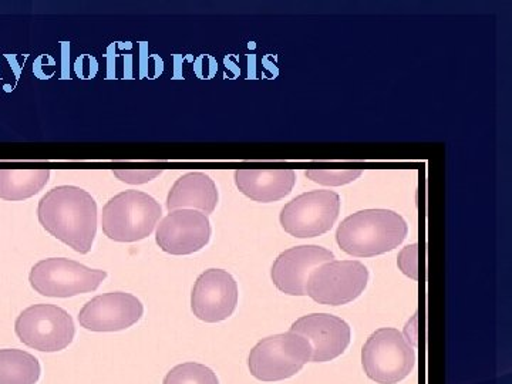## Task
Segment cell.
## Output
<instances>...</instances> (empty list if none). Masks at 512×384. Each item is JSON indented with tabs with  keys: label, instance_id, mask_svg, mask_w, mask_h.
I'll return each instance as SVG.
<instances>
[{
	"label": "cell",
	"instance_id": "cell-1",
	"mask_svg": "<svg viewBox=\"0 0 512 384\" xmlns=\"http://www.w3.org/2000/svg\"><path fill=\"white\" fill-rule=\"evenodd\" d=\"M40 225L64 245L86 255L97 234V204L89 192L74 185L53 188L37 205Z\"/></svg>",
	"mask_w": 512,
	"mask_h": 384
},
{
	"label": "cell",
	"instance_id": "cell-2",
	"mask_svg": "<svg viewBox=\"0 0 512 384\" xmlns=\"http://www.w3.org/2000/svg\"><path fill=\"white\" fill-rule=\"evenodd\" d=\"M407 232V222L397 212L363 210L342 221L336 231V241L348 255L372 258L399 247Z\"/></svg>",
	"mask_w": 512,
	"mask_h": 384
},
{
	"label": "cell",
	"instance_id": "cell-3",
	"mask_svg": "<svg viewBox=\"0 0 512 384\" xmlns=\"http://www.w3.org/2000/svg\"><path fill=\"white\" fill-rule=\"evenodd\" d=\"M161 215L160 202L151 195L143 191H124L104 205L101 227L111 241L128 244L150 237Z\"/></svg>",
	"mask_w": 512,
	"mask_h": 384
},
{
	"label": "cell",
	"instance_id": "cell-4",
	"mask_svg": "<svg viewBox=\"0 0 512 384\" xmlns=\"http://www.w3.org/2000/svg\"><path fill=\"white\" fill-rule=\"evenodd\" d=\"M311 343L291 330L262 339L248 357L251 375L261 382H281L311 362Z\"/></svg>",
	"mask_w": 512,
	"mask_h": 384
},
{
	"label": "cell",
	"instance_id": "cell-5",
	"mask_svg": "<svg viewBox=\"0 0 512 384\" xmlns=\"http://www.w3.org/2000/svg\"><path fill=\"white\" fill-rule=\"evenodd\" d=\"M366 376L379 384H396L406 379L416 366V350L393 328L376 330L362 349Z\"/></svg>",
	"mask_w": 512,
	"mask_h": 384
},
{
	"label": "cell",
	"instance_id": "cell-6",
	"mask_svg": "<svg viewBox=\"0 0 512 384\" xmlns=\"http://www.w3.org/2000/svg\"><path fill=\"white\" fill-rule=\"evenodd\" d=\"M20 342L39 352L56 353L69 348L76 336V326L69 312L50 303L25 309L15 322Z\"/></svg>",
	"mask_w": 512,
	"mask_h": 384
},
{
	"label": "cell",
	"instance_id": "cell-7",
	"mask_svg": "<svg viewBox=\"0 0 512 384\" xmlns=\"http://www.w3.org/2000/svg\"><path fill=\"white\" fill-rule=\"evenodd\" d=\"M107 272L87 268L66 258H49L37 262L30 271V286L46 298H73L97 291Z\"/></svg>",
	"mask_w": 512,
	"mask_h": 384
},
{
	"label": "cell",
	"instance_id": "cell-8",
	"mask_svg": "<svg viewBox=\"0 0 512 384\" xmlns=\"http://www.w3.org/2000/svg\"><path fill=\"white\" fill-rule=\"evenodd\" d=\"M369 271L359 261H330L313 269L306 295L320 305L340 306L365 292Z\"/></svg>",
	"mask_w": 512,
	"mask_h": 384
},
{
	"label": "cell",
	"instance_id": "cell-9",
	"mask_svg": "<svg viewBox=\"0 0 512 384\" xmlns=\"http://www.w3.org/2000/svg\"><path fill=\"white\" fill-rule=\"evenodd\" d=\"M339 212L340 197L335 191H309L288 202L279 221L292 237L315 238L332 229Z\"/></svg>",
	"mask_w": 512,
	"mask_h": 384
},
{
	"label": "cell",
	"instance_id": "cell-10",
	"mask_svg": "<svg viewBox=\"0 0 512 384\" xmlns=\"http://www.w3.org/2000/svg\"><path fill=\"white\" fill-rule=\"evenodd\" d=\"M238 298L234 276L224 269H208L198 276L192 288L191 311L202 322H222L235 312Z\"/></svg>",
	"mask_w": 512,
	"mask_h": 384
},
{
	"label": "cell",
	"instance_id": "cell-11",
	"mask_svg": "<svg viewBox=\"0 0 512 384\" xmlns=\"http://www.w3.org/2000/svg\"><path fill=\"white\" fill-rule=\"evenodd\" d=\"M144 306L137 296L110 292L96 296L79 313L80 326L90 332H121L143 318Z\"/></svg>",
	"mask_w": 512,
	"mask_h": 384
},
{
	"label": "cell",
	"instance_id": "cell-12",
	"mask_svg": "<svg viewBox=\"0 0 512 384\" xmlns=\"http://www.w3.org/2000/svg\"><path fill=\"white\" fill-rule=\"evenodd\" d=\"M210 239V218L200 211H171L157 225L156 242L165 254L175 256L195 254L207 247Z\"/></svg>",
	"mask_w": 512,
	"mask_h": 384
},
{
	"label": "cell",
	"instance_id": "cell-13",
	"mask_svg": "<svg viewBox=\"0 0 512 384\" xmlns=\"http://www.w3.org/2000/svg\"><path fill=\"white\" fill-rule=\"evenodd\" d=\"M291 332L311 343L313 363H325L342 356L350 345V326L329 313H312L293 323Z\"/></svg>",
	"mask_w": 512,
	"mask_h": 384
},
{
	"label": "cell",
	"instance_id": "cell-14",
	"mask_svg": "<svg viewBox=\"0 0 512 384\" xmlns=\"http://www.w3.org/2000/svg\"><path fill=\"white\" fill-rule=\"evenodd\" d=\"M335 259L332 251L318 245H301L282 252L272 266L276 288L291 296H306V282L313 269Z\"/></svg>",
	"mask_w": 512,
	"mask_h": 384
},
{
	"label": "cell",
	"instance_id": "cell-15",
	"mask_svg": "<svg viewBox=\"0 0 512 384\" xmlns=\"http://www.w3.org/2000/svg\"><path fill=\"white\" fill-rule=\"evenodd\" d=\"M296 183L293 170H238L235 184L245 197L255 202H275L288 197Z\"/></svg>",
	"mask_w": 512,
	"mask_h": 384
},
{
	"label": "cell",
	"instance_id": "cell-16",
	"mask_svg": "<svg viewBox=\"0 0 512 384\" xmlns=\"http://www.w3.org/2000/svg\"><path fill=\"white\" fill-rule=\"evenodd\" d=\"M218 190L204 173H188L175 181L167 197V210H195L212 214L218 205Z\"/></svg>",
	"mask_w": 512,
	"mask_h": 384
},
{
	"label": "cell",
	"instance_id": "cell-17",
	"mask_svg": "<svg viewBox=\"0 0 512 384\" xmlns=\"http://www.w3.org/2000/svg\"><path fill=\"white\" fill-rule=\"evenodd\" d=\"M49 170H0V200L23 201L35 197L49 183Z\"/></svg>",
	"mask_w": 512,
	"mask_h": 384
},
{
	"label": "cell",
	"instance_id": "cell-18",
	"mask_svg": "<svg viewBox=\"0 0 512 384\" xmlns=\"http://www.w3.org/2000/svg\"><path fill=\"white\" fill-rule=\"evenodd\" d=\"M42 376L39 359L20 349H0V384H37Z\"/></svg>",
	"mask_w": 512,
	"mask_h": 384
},
{
	"label": "cell",
	"instance_id": "cell-19",
	"mask_svg": "<svg viewBox=\"0 0 512 384\" xmlns=\"http://www.w3.org/2000/svg\"><path fill=\"white\" fill-rule=\"evenodd\" d=\"M163 384H220V380L210 367L187 362L173 367L164 377Z\"/></svg>",
	"mask_w": 512,
	"mask_h": 384
},
{
	"label": "cell",
	"instance_id": "cell-20",
	"mask_svg": "<svg viewBox=\"0 0 512 384\" xmlns=\"http://www.w3.org/2000/svg\"><path fill=\"white\" fill-rule=\"evenodd\" d=\"M313 183L326 185V187H340L353 183L362 175L360 170H309L305 173Z\"/></svg>",
	"mask_w": 512,
	"mask_h": 384
},
{
	"label": "cell",
	"instance_id": "cell-21",
	"mask_svg": "<svg viewBox=\"0 0 512 384\" xmlns=\"http://www.w3.org/2000/svg\"><path fill=\"white\" fill-rule=\"evenodd\" d=\"M417 258H419V248H417V244H413L403 248V251L399 254V259H397L400 271L414 279V281L419 278V261H417Z\"/></svg>",
	"mask_w": 512,
	"mask_h": 384
},
{
	"label": "cell",
	"instance_id": "cell-22",
	"mask_svg": "<svg viewBox=\"0 0 512 384\" xmlns=\"http://www.w3.org/2000/svg\"><path fill=\"white\" fill-rule=\"evenodd\" d=\"M113 174L123 183L131 185L147 184L163 174L161 170H116Z\"/></svg>",
	"mask_w": 512,
	"mask_h": 384
}]
</instances>
